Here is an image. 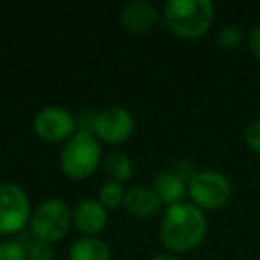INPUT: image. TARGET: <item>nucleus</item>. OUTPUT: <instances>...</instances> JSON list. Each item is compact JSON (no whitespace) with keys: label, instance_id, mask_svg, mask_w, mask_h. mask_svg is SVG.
<instances>
[{"label":"nucleus","instance_id":"obj_6","mask_svg":"<svg viewBox=\"0 0 260 260\" xmlns=\"http://www.w3.org/2000/svg\"><path fill=\"white\" fill-rule=\"evenodd\" d=\"M30 216L32 210L27 192L13 182L0 184V235L22 232Z\"/></svg>","mask_w":260,"mask_h":260},{"label":"nucleus","instance_id":"obj_11","mask_svg":"<svg viewBox=\"0 0 260 260\" xmlns=\"http://www.w3.org/2000/svg\"><path fill=\"white\" fill-rule=\"evenodd\" d=\"M189 178L184 173H180L177 166L173 170L159 171L153 178L152 189L157 192L162 205H175V203L184 202V196L187 194Z\"/></svg>","mask_w":260,"mask_h":260},{"label":"nucleus","instance_id":"obj_3","mask_svg":"<svg viewBox=\"0 0 260 260\" xmlns=\"http://www.w3.org/2000/svg\"><path fill=\"white\" fill-rule=\"evenodd\" d=\"M102 162V146L91 132H75L61 150L62 173L72 180L89 178Z\"/></svg>","mask_w":260,"mask_h":260},{"label":"nucleus","instance_id":"obj_12","mask_svg":"<svg viewBox=\"0 0 260 260\" xmlns=\"http://www.w3.org/2000/svg\"><path fill=\"white\" fill-rule=\"evenodd\" d=\"M123 207L130 216L139 219H148L160 212L162 202L157 196V192L148 185H134L130 187L123 200Z\"/></svg>","mask_w":260,"mask_h":260},{"label":"nucleus","instance_id":"obj_14","mask_svg":"<svg viewBox=\"0 0 260 260\" xmlns=\"http://www.w3.org/2000/svg\"><path fill=\"white\" fill-rule=\"evenodd\" d=\"M102 166H104L107 177L114 182H119V184L126 182L134 173V162L125 152H111L104 159Z\"/></svg>","mask_w":260,"mask_h":260},{"label":"nucleus","instance_id":"obj_10","mask_svg":"<svg viewBox=\"0 0 260 260\" xmlns=\"http://www.w3.org/2000/svg\"><path fill=\"white\" fill-rule=\"evenodd\" d=\"M73 223L86 237H96L107 224V209L102 205L100 200L86 198L79 202L73 210Z\"/></svg>","mask_w":260,"mask_h":260},{"label":"nucleus","instance_id":"obj_7","mask_svg":"<svg viewBox=\"0 0 260 260\" xmlns=\"http://www.w3.org/2000/svg\"><path fill=\"white\" fill-rule=\"evenodd\" d=\"M134 116L128 109L111 105L96 112L93 123V134L98 141L107 145H121L134 132Z\"/></svg>","mask_w":260,"mask_h":260},{"label":"nucleus","instance_id":"obj_18","mask_svg":"<svg viewBox=\"0 0 260 260\" xmlns=\"http://www.w3.org/2000/svg\"><path fill=\"white\" fill-rule=\"evenodd\" d=\"M27 260H55V251L52 244L41 241H34L27 248Z\"/></svg>","mask_w":260,"mask_h":260},{"label":"nucleus","instance_id":"obj_9","mask_svg":"<svg viewBox=\"0 0 260 260\" xmlns=\"http://www.w3.org/2000/svg\"><path fill=\"white\" fill-rule=\"evenodd\" d=\"M162 13L148 0H132L121 8L119 22L128 32H148L159 23Z\"/></svg>","mask_w":260,"mask_h":260},{"label":"nucleus","instance_id":"obj_4","mask_svg":"<svg viewBox=\"0 0 260 260\" xmlns=\"http://www.w3.org/2000/svg\"><path fill=\"white\" fill-rule=\"evenodd\" d=\"M73 210L61 198H47L32 210L29 226L30 234L41 242L54 244L61 241L70 230Z\"/></svg>","mask_w":260,"mask_h":260},{"label":"nucleus","instance_id":"obj_13","mask_svg":"<svg viewBox=\"0 0 260 260\" xmlns=\"http://www.w3.org/2000/svg\"><path fill=\"white\" fill-rule=\"evenodd\" d=\"M111 249L107 242L98 237H80L70 246V260H109Z\"/></svg>","mask_w":260,"mask_h":260},{"label":"nucleus","instance_id":"obj_22","mask_svg":"<svg viewBox=\"0 0 260 260\" xmlns=\"http://www.w3.org/2000/svg\"><path fill=\"white\" fill-rule=\"evenodd\" d=\"M0 244H2V241H0Z\"/></svg>","mask_w":260,"mask_h":260},{"label":"nucleus","instance_id":"obj_17","mask_svg":"<svg viewBox=\"0 0 260 260\" xmlns=\"http://www.w3.org/2000/svg\"><path fill=\"white\" fill-rule=\"evenodd\" d=\"M0 260H27V248L20 241H2Z\"/></svg>","mask_w":260,"mask_h":260},{"label":"nucleus","instance_id":"obj_19","mask_svg":"<svg viewBox=\"0 0 260 260\" xmlns=\"http://www.w3.org/2000/svg\"><path fill=\"white\" fill-rule=\"evenodd\" d=\"M244 143L251 152L260 153V119H255L246 126Z\"/></svg>","mask_w":260,"mask_h":260},{"label":"nucleus","instance_id":"obj_20","mask_svg":"<svg viewBox=\"0 0 260 260\" xmlns=\"http://www.w3.org/2000/svg\"><path fill=\"white\" fill-rule=\"evenodd\" d=\"M248 45H249V50H251V54L260 61V23L251 29L249 38H248Z\"/></svg>","mask_w":260,"mask_h":260},{"label":"nucleus","instance_id":"obj_1","mask_svg":"<svg viewBox=\"0 0 260 260\" xmlns=\"http://www.w3.org/2000/svg\"><path fill=\"white\" fill-rule=\"evenodd\" d=\"M207 235V217L191 202L168 207L160 219V241L171 253H187L196 249Z\"/></svg>","mask_w":260,"mask_h":260},{"label":"nucleus","instance_id":"obj_8","mask_svg":"<svg viewBox=\"0 0 260 260\" xmlns=\"http://www.w3.org/2000/svg\"><path fill=\"white\" fill-rule=\"evenodd\" d=\"M32 126L38 138L47 143H66L77 132L75 116L59 105L40 109L34 116Z\"/></svg>","mask_w":260,"mask_h":260},{"label":"nucleus","instance_id":"obj_16","mask_svg":"<svg viewBox=\"0 0 260 260\" xmlns=\"http://www.w3.org/2000/svg\"><path fill=\"white\" fill-rule=\"evenodd\" d=\"M216 41L224 50H235L242 43V30L235 25H224L216 34Z\"/></svg>","mask_w":260,"mask_h":260},{"label":"nucleus","instance_id":"obj_15","mask_svg":"<svg viewBox=\"0 0 260 260\" xmlns=\"http://www.w3.org/2000/svg\"><path fill=\"white\" fill-rule=\"evenodd\" d=\"M126 191L123 189V184L114 180L105 182L100 187V203L105 209H116V207L123 205V200H125Z\"/></svg>","mask_w":260,"mask_h":260},{"label":"nucleus","instance_id":"obj_21","mask_svg":"<svg viewBox=\"0 0 260 260\" xmlns=\"http://www.w3.org/2000/svg\"><path fill=\"white\" fill-rule=\"evenodd\" d=\"M150 260H182V258L177 255H173V253H159V255L152 256Z\"/></svg>","mask_w":260,"mask_h":260},{"label":"nucleus","instance_id":"obj_2","mask_svg":"<svg viewBox=\"0 0 260 260\" xmlns=\"http://www.w3.org/2000/svg\"><path fill=\"white\" fill-rule=\"evenodd\" d=\"M216 8L210 0H170L162 8V23L182 40H198L210 30Z\"/></svg>","mask_w":260,"mask_h":260},{"label":"nucleus","instance_id":"obj_5","mask_svg":"<svg viewBox=\"0 0 260 260\" xmlns=\"http://www.w3.org/2000/svg\"><path fill=\"white\" fill-rule=\"evenodd\" d=\"M187 194L202 210H217L232 198L230 180L219 171H196L187 185Z\"/></svg>","mask_w":260,"mask_h":260}]
</instances>
